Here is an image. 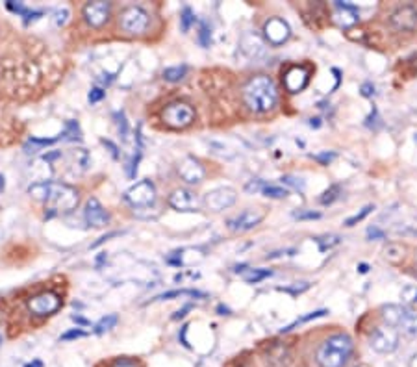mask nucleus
I'll use <instances>...</instances> for the list:
<instances>
[{
    "instance_id": "nucleus-14",
    "label": "nucleus",
    "mask_w": 417,
    "mask_h": 367,
    "mask_svg": "<svg viewBox=\"0 0 417 367\" xmlns=\"http://www.w3.org/2000/svg\"><path fill=\"white\" fill-rule=\"evenodd\" d=\"M169 204L176 211H197L201 200H198V197L193 191L185 189V187H180V189H174L171 193Z\"/></svg>"
},
{
    "instance_id": "nucleus-16",
    "label": "nucleus",
    "mask_w": 417,
    "mask_h": 367,
    "mask_svg": "<svg viewBox=\"0 0 417 367\" xmlns=\"http://www.w3.org/2000/svg\"><path fill=\"white\" fill-rule=\"evenodd\" d=\"M86 221L87 225H91L95 228H102L110 223V214L106 211V208L99 203V198L91 197L86 203Z\"/></svg>"
},
{
    "instance_id": "nucleus-8",
    "label": "nucleus",
    "mask_w": 417,
    "mask_h": 367,
    "mask_svg": "<svg viewBox=\"0 0 417 367\" xmlns=\"http://www.w3.org/2000/svg\"><path fill=\"white\" fill-rule=\"evenodd\" d=\"M371 347L382 355L393 352L399 347V332L391 326H380L371 336Z\"/></svg>"
},
{
    "instance_id": "nucleus-38",
    "label": "nucleus",
    "mask_w": 417,
    "mask_h": 367,
    "mask_svg": "<svg viewBox=\"0 0 417 367\" xmlns=\"http://www.w3.org/2000/svg\"><path fill=\"white\" fill-rule=\"evenodd\" d=\"M111 367H141V366H139V361L132 360V358H119V360L113 361V366Z\"/></svg>"
},
{
    "instance_id": "nucleus-28",
    "label": "nucleus",
    "mask_w": 417,
    "mask_h": 367,
    "mask_svg": "<svg viewBox=\"0 0 417 367\" xmlns=\"http://www.w3.org/2000/svg\"><path fill=\"white\" fill-rule=\"evenodd\" d=\"M261 193L269 198H286L288 197V189H284V187H278V186H267V184Z\"/></svg>"
},
{
    "instance_id": "nucleus-27",
    "label": "nucleus",
    "mask_w": 417,
    "mask_h": 367,
    "mask_svg": "<svg viewBox=\"0 0 417 367\" xmlns=\"http://www.w3.org/2000/svg\"><path fill=\"white\" fill-rule=\"evenodd\" d=\"M64 140H69V141L80 140V126H78V122L69 121L67 124H65Z\"/></svg>"
},
{
    "instance_id": "nucleus-24",
    "label": "nucleus",
    "mask_w": 417,
    "mask_h": 367,
    "mask_svg": "<svg viewBox=\"0 0 417 367\" xmlns=\"http://www.w3.org/2000/svg\"><path fill=\"white\" fill-rule=\"evenodd\" d=\"M384 256L389 262H399L405 256V249L399 247V245H389V247H386V251H384Z\"/></svg>"
},
{
    "instance_id": "nucleus-39",
    "label": "nucleus",
    "mask_w": 417,
    "mask_h": 367,
    "mask_svg": "<svg viewBox=\"0 0 417 367\" xmlns=\"http://www.w3.org/2000/svg\"><path fill=\"white\" fill-rule=\"evenodd\" d=\"M293 217H297V219H319L321 214L319 211H295Z\"/></svg>"
},
{
    "instance_id": "nucleus-18",
    "label": "nucleus",
    "mask_w": 417,
    "mask_h": 367,
    "mask_svg": "<svg viewBox=\"0 0 417 367\" xmlns=\"http://www.w3.org/2000/svg\"><path fill=\"white\" fill-rule=\"evenodd\" d=\"M310 73L304 67H291L284 75V86L290 93H301L306 88Z\"/></svg>"
},
{
    "instance_id": "nucleus-10",
    "label": "nucleus",
    "mask_w": 417,
    "mask_h": 367,
    "mask_svg": "<svg viewBox=\"0 0 417 367\" xmlns=\"http://www.w3.org/2000/svg\"><path fill=\"white\" fill-rule=\"evenodd\" d=\"M263 217H266V211L247 208V210H243L236 217H230L226 221V227L230 228L232 232H247L250 228L258 227L263 221Z\"/></svg>"
},
{
    "instance_id": "nucleus-17",
    "label": "nucleus",
    "mask_w": 417,
    "mask_h": 367,
    "mask_svg": "<svg viewBox=\"0 0 417 367\" xmlns=\"http://www.w3.org/2000/svg\"><path fill=\"white\" fill-rule=\"evenodd\" d=\"M391 24L402 32H414L417 26V10L411 6H402L391 15Z\"/></svg>"
},
{
    "instance_id": "nucleus-45",
    "label": "nucleus",
    "mask_w": 417,
    "mask_h": 367,
    "mask_svg": "<svg viewBox=\"0 0 417 367\" xmlns=\"http://www.w3.org/2000/svg\"><path fill=\"white\" fill-rule=\"evenodd\" d=\"M317 160H321V162H331L332 158H334V154H323V156H315Z\"/></svg>"
},
{
    "instance_id": "nucleus-30",
    "label": "nucleus",
    "mask_w": 417,
    "mask_h": 367,
    "mask_svg": "<svg viewBox=\"0 0 417 367\" xmlns=\"http://www.w3.org/2000/svg\"><path fill=\"white\" fill-rule=\"evenodd\" d=\"M400 299H402L406 304L417 303V288H416V285H406L405 290L400 292Z\"/></svg>"
},
{
    "instance_id": "nucleus-47",
    "label": "nucleus",
    "mask_w": 417,
    "mask_h": 367,
    "mask_svg": "<svg viewBox=\"0 0 417 367\" xmlns=\"http://www.w3.org/2000/svg\"><path fill=\"white\" fill-rule=\"evenodd\" d=\"M26 367H43V361L41 360H34L32 361V364H28V366Z\"/></svg>"
},
{
    "instance_id": "nucleus-34",
    "label": "nucleus",
    "mask_w": 417,
    "mask_h": 367,
    "mask_svg": "<svg viewBox=\"0 0 417 367\" xmlns=\"http://www.w3.org/2000/svg\"><path fill=\"white\" fill-rule=\"evenodd\" d=\"M263 187H266V182L261 180H250L247 186H245V189L249 193H261L263 191Z\"/></svg>"
},
{
    "instance_id": "nucleus-13",
    "label": "nucleus",
    "mask_w": 417,
    "mask_h": 367,
    "mask_svg": "<svg viewBox=\"0 0 417 367\" xmlns=\"http://www.w3.org/2000/svg\"><path fill=\"white\" fill-rule=\"evenodd\" d=\"M263 34H266V39L269 41L271 45H282V43H286V41L290 39L291 30L284 19L272 17L263 24Z\"/></svg>"
},
{
    "instance_id": "nucleus-44",
    "label": "nucleus",
    "mask_w": 417,
    "mask_h": 367,
    "mask_svg": "<svg viewBox=\"0 0 417 367\" xmlns=\"http://www.w3.org/2000/svg\"><path fill=\"white\" fill-rule=\"evenodd\" d=\"M102 143H104L106 147H110V151H111V154H113V158H117V156H119V152H117V147L113 145V143H111V141H106V140H102Z\"/></svg>"
},
{
    "instance_id": "nucleus-15",
    "label": "nucleus",
    "mask_w": 417,
    "mask_h": 367,
    "mask_svg": "<svg viewBox=\"0 0 417 367\" xmlns=\"http://www.w3.org/2000/svg\"><path fill=\"white\" fill-rule=\"evenodd\" d=\"M178 173L182 176V180L187 184H201L206 176V171L201 165L198 160H195L193 156H185L178 165Z\"/></svg>"
},
{
    "instance_id": "nucleus-3",
    "label": "nucleus",
    "mask_w": 417,
    "mask_h": 367,
    "mask_svg": "<svg viewBox=\"0 0 417 367\" xmlns=\"http://www.w3.org/2000/svg\"><path fill=\"white\" fill-rule=\"evenodd\" d=\"M353 349V339L347 334H334L319 347L315 360L319 367H345Z\"/></svg>"
},
{
    "instance_id": "nucleus-31",
    "label": "nucleus",
    "mask_w": 417,
    "mask_h": 367,
    "mask_svg": "<svg viewBox=\"0 0 417 367\" xmlns=\"http://www.w3.org/2000/svg\"><path fill=\"white\" fill-rule=\"evenodd\" d=\"M371 210H375V206H365L364 210L360 211V214H356V216H353V217H349L347 221H345V227H354V225H356V223L358 221H362V219H364L365 216H367V214H369Z\"/></svg>"
},
{
    "instance_id": "nucleus-5",
    "label": "nucleus",
    "mask_w": 417,
    "mask_h": 367,
    "mask_svg": "<svg viewBox=\"0 0 417 367\" xmlns=\"http://www.w3.org/2000/svg\"><path fill=\"white\" fill-rule=\"evenodd\" d=\"M162 117L171 129H185L195 119V110L187 102H173L163 110Z\"/></svg>"
},
{
    "instance_id": "nucleus-6",
    "label": "nucleus",
    "mask_w": 417,
    "mask_h": 367,
    "mask_svg": "<svg viewBox=\"0 0 417 367\" xmlns=\"http://www.w3.org/2000/svg\"><path fill=\"white\" fill-rule=\"evenodd\" d=\"M119 23H121V28L124 30L127 34L138 35V34H143V32L149 28L151 17H149V13H147L143 8L132 6V8H127V10L121 13Z\"/></svg>"
},
{
    "instance_id": "nucleus-48",
    "label": "nucleus",
    "mask_w": 417,
    "mask_h": 367,
    "mask_svg": "<svg viewBox=\"0 0 417 367\" xmlns=\"http://www.w3.org/2000/svg\"><path fill=\"white\" fill-rule=\"evenodd\" d=\"M0 191H4V176L0 175Z\"/></svg>"
},
{
    "instance_id": "nucleus-12",
    "label": "nucleus",
    "mask_w": 417,
    "mask_h": 367,
    "mask_svg": "<svg viewBox=\"0 0 417 367\" xmlns=\"http://www.w3.org/2000/svg\"><path fill=\"white\" fill-rule=\"evenodd\" d=\"M111 13L110 2H89L84 8V19L91 28H100L108 23Z\"/></svg>"
},
{
    "instance_id": "nucleus-42",
    "label": "nucleus",
    "mask_w": 417,
    "mask_h": 367,
    "mask_svg": "<svg viewBox=\"0 0 417 367\" xmlns=\"http://www.w3.org/2000/svg\"><path fill=\"white\" fill-rule=\"evenodd\" d=\"M189 310H192V304H187V306H185V308L178 310V312H176V314L173 315V319H182V317H185V314H187V312H189Z\"/></svg>"
},
{
    "instance_id": "nucleus-41",
    "label": "nucleus",
    "mask_w": 417,
    "mask_h": 367,
    "mask_svg": "<svg viewBox=\"0 0 417 367\" xmlns=\"http://www.w3.org/2000/svg\"><path fill=\"white\" fill-rule=\"evenodd\" d=\"M86 336V332H82V330H69V332H65L64 336H62V339L64 341H69V339H75V338H84Z\"/></svg>"
},
{
    "instance_id": "nucleus-21",
    "label": "nucleus",
    "mask_w": 417,
    "mask_h": 367,
    "mask_svg": "<svg viewBox=\"0 0 417 367\" xmlns=\"http://www.w3.org/2000/svg\"><path fill=\"white\" fill-rule=\"evenodd\" d=\"M176 297H204V293L195 292V290H180V292H167L158 295L156 301H169V299H176Z\"/></svg>"
},
{
    "instance_id": "nucleus-11",
    "label": "nucleus",
    "mask_w": 417,
    "mask_h": 367,
    "mask_svg": "<svg viewBox=\"0 0 417 367\" xmlns=\"http://www.w3.org/2000/svg\"><path fill=\"white\" fill-rule=\"evenodd\" d=\"M62 306V299L53 292H45L35 295L28 301V308L34 315H53L54 312H58Z\"/></svg>"
},
{
    "instance_id": "nucleus-20",
    "label": "nucleus",
    "mask_w": 417,
    "mask_h": 367,
    "mask_svg": "<svg viewBox=\"0 0 417 367\" xmlns=\"http://www.w3.org/2000/svg\"><path fill=\"white\" fill-rule=\"evenodd\" d=\"M271 274L272 273L269 269H247V271L241 273V276H243L245 282H249V284H258V282H261L263 279H269Z\"/></svg>"
},
{
    "instance_id": "nucleus-7",
    "label": "nucleus",
    "mask_w": 417,
    "mask_h": 367,
    "mask_svg": "<svg viewBox=\"0 0 417 367\" xmlns=\"http://www.w3.org/2000/svg\"><path fill=\"white\" fill-rule=\"evenodd\" d=\"M127 203H130L133 208H147L156 200V187L151 180L138 182L136 186H132L124 193Z\"/></svg>"
},
{
    "instance_id": "nucleus-26",
    "label": "nucleus",
    "mask_w": 417,
    "mask_h": 367,
    "mask_svg": "<svg viewBox=\"0 0 417 367\" xmlns=\"http://www.w3.org/2000/svg\"><path fill=\"white\" fill-rule=\"evenodd\" d=\"M8 8H10L12 12L21 13V15L26 19V23H30V17L37 19V15H41V12H30V10H26L23 4H19V2H17V4H15V2H8Z\"/></svg>"
},
{
    "instance_id": "nucleus-9",
    "label": "nucleus",
    "mask_w": 417,
    "mask_h": 367,
    "mask_svg": "<svg viewBox=\"0 0 417 367\" xmlns=\"http://www.w3.org/2000/svg\"><path fill=\"white\" fill-rule=\"evenodd\" d=\"M238 200V193L232 187H217L214 191H208L204 195V204L212 211H223L226 208L234 206Z\"/></svg>"
},
{
    "instance_id": "nucleus-32",
    "label": "nucleus",
    "mask_w": 417,
    "mask_h": 367,
    "mask_svg": "<svg viewBox=\"0 0 417 367\" xmlns=\"http://www.w3.org/2000/svg\"><path fill=\"white\" fill-rule=\"evenodd\" d=\"M336 193H340V187H337V186H332L331 189H328V191H324V193H323V197L319 198V200H321V204H331L332 200H334V198L337 197Z\"/></svg>"
},
{
    "instance_id": "nucleus-33",
    "label": "nucleus",
    "mask_w": 417,
    "mask_h": 367,
    "mask_svg": "<svg viewBox=\"0 0 417 367\" xmlns=\"http://www.w3.org/2000/svg\"><path fill=\"white\" fill-rule=\"evenodd\" d=\"M117 126H119V132H121L122 140H127L128 138V122L124 119L122 113H117Z\"/></svg>"
},
{
    "instance_id": "nucleus-2",
    "label": "nucleus",
    "mask_w": 417,
    "mask_h": 367,
    "mask_svg": "<svg viewBox=\"0 0 417 367\" xmlns=\"http://www.w3.org/2000/svg\"><path fill=\"white\" fill-rule=\"evenodd\" d=\"M245 104L256 113H266L277 106L278 91L275 82L266 75H258L247 82L243 88Z\"/></svg>"
},
{
    "instance_id": "nucleus-29",
    "label": "nucleus",
    "mask_w": 417,
    "mask_h": 367,
    "mask_svg": "<svg viewBox=\"0 0 417 367\" xmlns=\"http://www.w3.org/2000/svg\"><path fill=\"white\" fill-rule=\"evenodd\" d=\"M56 140H35V138H32V140H28V143L24 145V151L28 152V154H32V152H37L41 149V147H46L50 145V143H54Z\"/></svg>"
},
{
    "instance_id": "nucleus-49",
    "label": "nucleus",
    "mask_w": 417,
    "mask_h": 367,
    "mask_svg": "<svg viewBox=\"0 0 417 367\" xmlns=\"http://www.w3.org/2000/svg\"><path fill=\"white\" fill-rule=\"evenodd\" d=\"M2 341H4V338H2V334H0V345H2Z\"/></svg>"
},
{
    "instance_id": "nucleus-36",
    "label": "nucleus",
    "mask_w": 417,
    "mask_h": 367,
    "mask_svg": "<svg viewBox=\"0 0 417 367\" xmlns=\"http://www.w3.org/2000/svg\"><path fill=\"white\" fill-rule=\"evenodd\" d=\"M87 99H89V102H91V104H95V102H99V100L104 99V89H102V88L91 89V91H89V97H87Z\"/></svg>"
},
{
    "instance_id": "nucleus-4",
    "label": "nucleus",
    "mask_w": 417,
    "mask_h": 367,
    "mask_svg": "<svg viewBox=\"0 0 417 367\" xmlns=\"http://www.w3.org/2000/svg\"><path fill=\"white\" fill-rule=\"evenodd\" d=\"M382 319L391 328H399L406 336L417 338V314L410 308L399 304H388L382 308Z\"/></svg>"
},
{
    "instance_id": "nucleus-35",
    "label": "nucleus",
    "mask_w": 417,
    "mask_h": 367,
    "mask_svg": "<svg viewBox=\"0 0 417 367\" xmlns=\"http://www.w3.org/2000/svg\"><path fill=\"white\" fill-rule=\"evenodd\" d=\"M282 184L295 187V189H302V187H304V184L301 182V178H295V176H282Z\"/></svg>"
},
{
    "instance_id": "nucleus-43",
    "label": "nucleus",
    "mask_w": 417,
    "mask_h": 367,
    "mask_svg": "<svg viewBox=\"0 0 417 367\" xmlns=\"http://www.w3.org/2000/svg\"><path fill=\"white\" fill-rule=\"evenodd\" d=\"M367 234H369V238H384V232H380L378 228H369V232Z\"/></svg>"
},
{
    "instance_id": "nucleus-23",
    "label": "nucleus",
    "mask_w": 417,
    "mask_h": 367,
    "mask_svg": "<svg viewBox=\"0 0 417 367\" xmlns=\"http://www.w3.org/2000/svg\"><path fill=\"white\" fill-rule=\"evenodd\" d=\"M187 73V67L185 65H178V67H169V69L163 70V78L167 82H180Z\"/></svg>"
},
{
    "instance_id": "nucleus-19",
    "label": "nucleus",
    "mask_w": 417,
    "mask_h": 367,
    "mask_svg": "<svg viewBox=\"0 0 417 367\" xmlns=\"http://www.w3.org/2000/svg\"><path fill=\"white\" fill-rule=\"evenodd\" d=\"M358 12H356L351 4L337 2L336 10H334V23H336L340 28H351V26H354V24L358 23Z\"/></svg>"
},
{
    "instance_id": "nucleus-40",
    "label": "nucleus",
    "mask_w": 417,
    "mask_h": 367,
    "mask_svg": "<svg viewBox=\"0 0 417 367\" xmlns=\"http://www.w3.org/2000/svg\"><path fill=\"white\" fill-rule=\"evenodd\" d=\"M198 41L203 43L204 47H208V45H210V32H208V26H206V24H203V28H201V35H198Z\"/></svg>"
},
{
    "instance_id": "nucleus-46",
    "label": "nucleus",
    "mask_w": 417,
    "mask_h": 367,
    "mask_svg": "<svg viewBox=\"0 0 417 367\" xmlns=\"http://www.w3.org/2000/svg\"><path fill=\"white\" fill-rule=\"evenodd\" d=\"M362 89H364V95H365V97H371V95H373V91H371V86H369V84H365V86H364V88H362Z\"/></svg>"
},
{
    "instance_id": "nucleus-37",
    "label": "nucleus",
    "mask_w": 417,
    "mask_h": 367,
    "mask_svg": "<svg viewBox=\"0 0 417 367\" xmlns=\"http://www.w3.org/2000/svg\"><path fill=\"white\" fill-rule=\"evenodd\" d=\"M54 15H56V17H54V24H56V26H64L65 23H67V17H69V12H67V10H58V12L54 13Z\"/></svg>"
},
{
    "instance_id": "nucleus-1",
    "label": "nucleus",
    "mask_w": 417,
    "mask_h": 367,
    "mask_svg": "<svg viewBox=\"0 0 417 367\" xmlns=\"http://www.w3.org/2000/svg\"><path fill=\"white\" fill-rule=\"evenodd\" d=\"M28 193L46 204L48 216L69 214L78 204V191L75 187L59 184V182H37L28 187Z\"/></svg>"
},
{
    "instance_id": "nucleus-22",
    "label": "nucleus",
    "mask_w": 417,
    "mask_h": 367,
    "mask_svg": "<svg viewBox=\"0 0 417 367\" xmlns=\"http://www.w3.org/2000/svg\"><path fill=\"white\" fill-rule=\"evenodd\" d=\"M117 315L115 314H110V315H106V317H102V319L95 325V332L97 334H104L108 332V330H111L113 326L117 325Z\"/></svg>"
},
{
    "instance_id": "nucleus-25",
    "label": "nucleus",
    "mask_w": 417,
    "mask_h": 367,
    "mask_svg": "<svg viewBox=\"0 0 417 367\" xmlns=\"http://www.w3.org/2000/svg\"><path fill=\"white\" fill-rule=\"evenodd\" d=\"M195 23V13H193L192 8H184L182 10V15H180V26H182V32H187L192 28V24Z\"/></svg>"
}]
</instances>
